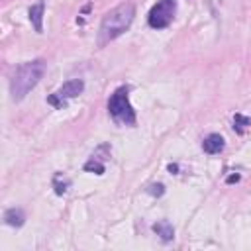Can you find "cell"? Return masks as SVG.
<instances>
[{
    "instance_id": "obj_5",
    "label": "cell",
    "mask_w": 251,
    "mask_h": 251,
    "mask_svg": "<svg viewBox=\"0 0 251 251\" xmlns=\"http://www.w3.org/2000/svg\"><path fill=\"white\" fill-rule=\"evenodd\" d=\"M82 90H84L82 78H71V80L63 82V84L47 98V102H49L51 106H55V108H65V106H67V100L76 98L78 94H82Z\"/></svg>"
},
{
    "instance_id": "obj_13",
    "label": "cell",
    "mask_w": 251,
    "mask_h": 251,
    "mask_svg": "<svg viewBox=\"0 0 251 251\" xmlns=\"http://www.w3.org/2000/svg\"><path fill=\"white\" fill-rule=\"evenodd\" d=\"M163 192H165L163 184H151L149 186V194H153V196H163Z\"/></svg>"
},
{
    "instance_id": "obj_7",
    "label": "cell",
    "mask_w": 251,
    "mask_h": 251,
    "mask_svg": "<svg viewBox=\"0 0 251 251\" xmlns=\"http://www.w3.org/2000/svg\"><path fill=\"white\" fill-rule=\"evenodd\" d=\"M43 12H45V2L43 0H39L37 4H33L31 8H29V22H31V25H33V29L37 31V33H41L43 31Z\"/></svg>"
},
{
    "instance_id": "obj_6",
    "label": "cell",
    "mask_w": 251,
    "mask_h": 251,
    "mask_svg": "<svg viewBox=\"0 0 251 251\" xmlns=\"http://www.w3.org/2000/svg\"><path fill=\"white\" fill-rule=\"evenodd\" d=\"M108 145H100L92 155H90V159L84 163V171H90V173H96V175H102L104 173V161H106V157L102 155V151L106 149Z\"/></svg>"
},
{
    "instance_id": "obj_8",
    "label": "cell",
    "mask_w": 251,
    "mask_h": 251,
    "mask_svg": "<svg viewBox=\"0 0 251 251\" xmlns=\"http://www.w3.org/2000/svg\"><path fill=\"white\" fill-rule=\"evenodd\" d=\"M224 137L220 133H210L208 137H204L202 141V149L208 153V155H218L222 149H224Z\"/></svg>"
},
{
    "instance_id": "obj_1",
    "label": "cell",
    "mask_w": 251,
    "mask_h": 251,
    "mask_svg": "<svg viewBox=\"0 0 251 251\" xmlns=\"http://www.w3.org/2000/svg\"><path fill=\"white\" fill-rule=\"evenodd\" d=\"M135 18V6L131 2H124L116 8H112L100 22V27H98V47H104L106 43L114 41L116 37H120L133 22Z\"/></svg>"
},
{
    "instance_id": "obj_11",
    "label": "cell",
    "mask_w": 251,
    "mask_h": 251,
    "mask_svg": "<svg viewBox=\"0 0 251 251\" xmlns=\"http://www.w3.org/2000/svg\"><path fill=\"white\" fill-rule=\"evenodd\" d=\"M69 178H63L61 180V173H57L55 175V178H53V188H55V194H59V196H63L65 192H67V188H69Z\"/></svg>"
},
{
    "instance_id": "obj_3",
    "label": "cell",
    "mask_w": 251,
    "mask_h": 251,
    "mask_svg": "<svg viewBox=\"0 0 251 251\" xmlns=\"http://www.w3.org/2000/svg\"><path fill=\"white\" fill-rule=\"evenodd\" d=\"M108 112L116 124H122V126H133L135 124V112H133V106L129 102V88L127 86H120L114 90V94L108 100Z\"/></svg>"
},
{
    "instance_id": "obj_12",
    "label": "cell",
    "mask_w": 251,
    "mask_h": 251,
    "mask_svg": "<svg viewBox=\"0 0 251 251\" xmlns=\"http://www.w3.org/2000/svg\"><path fill=\"white\" fill-rule=\"evenodd\" d=\"M249 124H251V120H249L247 116H243V114H235V116H233V127H235L239 133H241Z\"/></svg>"
},
{
    "instance_id": "obj_10",
    "label": "cell",
    "mask_w": 251,
    "mask_h": 251,
    "mask_svg": "<svg viewBox=\"0 0 251 251\" xmlns=\"http://www.w3.org/2000/svg\"><path fill=\"white\" fill-rule=\"evenodd\" d=\"M153 231H155L163 241H173V237H175V227H173V224L167 222V220H161V222L153 224Z\"/></svg>"
},
{
    "instance_id": "obj_4",
    "label": "cell",
    "mask_w": 251,
    "mask_h": 251,
    "mask_svg": "<svg viewBox=\"0 0 251 251\" xmlns=\"http://www.w3.org/2000/svg\"><path fill=\"white\" fill-rule=\"evenodd\" d=\"M176 14V0H157L153 8L149 10L147 22L153 29H165Z\"/></svg>"
},
{
    "instance_id": "obj_14",
    "label": "cell",
    "mask_w": 251,
    "mask_h": 251,
    "mask_svg": "<svg viewBox=\"0 0 251 251\" xmlns=\"http://www.w3.org/2000/svg\"><path fill=\"white\" fill-rule=\"evenodd\" d=\"M239 180V175H231V176H227V182L231 184V182H237Z\"/></svg>"
},
{
    "instance_id": "obj_2",
    "label": "cell",
    "mask_w": 251,
    "mask_h": 251,
    "mask_svg": "<svg viewBox=\"0 0 251 251\" xmlns=\"http://www.w3.org/2000/svg\"><path fill=\"white\" fill-rule=\"evenodd\" d=\"M43 73H45V63L41 59L22 63L14 71V75L10 78V94H12V100H16V102L24 100L37 86V82L41 80Z\"/></svg>"
},
{
    "instance_id": "obj_9",
    "label": "cell",
    "mask_w": 251,
    "mask_h": 251,
    "mask_svg": "<svg viewBox=\"0 0 251 251\" xmlns=\"http://www.w3.org/2000/svg\"><path fill=\"white\" fill-rule=\"evenodd\" d=\"M4 222L12 227H22L24 222H25V214L22 208H8L4 212Z\"/></svg>"
}]
</instances>
